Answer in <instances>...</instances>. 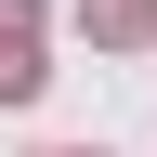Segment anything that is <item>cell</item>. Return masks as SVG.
Returning <instances> with one entry per match:
<instances>
[{
    "instance_id": "6da1fadb",
    "label": "cell",
    "mask_w": 157,
    "mask_h": 157,
    "mask_svg": "<svg viewBox=\"0 0 157 157\" xmlns=\"http://www.w3.org/2000/svg\"><path fill=\"white\" fill-rule=\"evenodd\" d=\"M39 78H52V66H39V26H26V0H0V105H26Z\"/></svg>"
},
{
    "instance_id": "7a4b0ae2",
    "label": "cell",
    "mask_w": 157,
    "mask_h": 157,
    "mask_svg": "<svg viewBox=\"0 0 157 157\" xmlns=\"http://www.w3.org/2000/svg\"><path fill=\"white\" fill-rule=\"evenodd\" d=\"M144 13H157V0H92V26H105V39H144Z\"/></svg>"
}]
</instances>
